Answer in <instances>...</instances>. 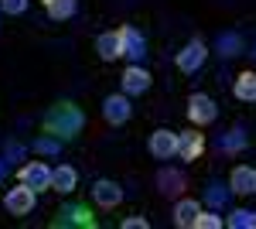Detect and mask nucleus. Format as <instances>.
I'll return each instance as SVG.
<instances>
[{
  "mask_svg": "<svg viewBox=\"0 0 256 229\" xmlns=\"http://www.w3.org/2000/svg\"><path fill=\"white\" fill-rule=\"evenodd\" d=\"M92 198H96L99 209H116L120 202H123V188H120L116 181H110V178H102L92 185Z\"/></svg>",
  "mask_w": 256,
  "mask_h": 229,
  "instance_id": "5",
  "label": "nucleus"
},
{
  "mask_svg": "<svg viewBox=\"0 0 256 229\" xmlns=\"http://www.w3.org/2000/svg\"><path fill=\"white\" fill-rule=\"evenodd\" d=\"M205 58H208V52H205V45L195 38L178 52V69H181V72H198V69L205 65Z\"/></svg>",
  "mask_w": 256,
  "mask_h": 229,
  "instance_id": "4",
  "label": "nucleus"
},
{
  "mask_svg": "<svg viewBox=\"0 0 256 229\" xmlns=\"http://www.w3.org/2000/svg\"><path fill=\"white\" fill-rule=\"evenodd\" d=\"M86 127V116L76 103H55L48 113H44V130L58 140H76Z\"/></svg>",
  "mask_w": 256,
  "mask_h": 229,
  "instance_id": "1",
  "label": "nucleus"
},
{
  "mask_svg": "<svg viewBox=\"0 0 256 229\" xmlns=\"http://www.w3.org/2000/svg\"><path fill=\"white\" fill-rule=\"evenodd\" d=\"M7 161H20V157H24V147H20V144H14V140H10V144H7Z\"/></svg>",
  "mask_w": 256,
  "mask_h": 229,
  "instance_id": "27",
  "label": "nucleus"
},
{
  "mask_svg": "<svg viewBox=\"0 0 256 229\" xmlns=\"http://www.w3.org/2000/svg\"><path fill=\"white\" fill-rule=\"evenodd\" d=\"M239 35H218V52L222 55H239Z\"/></svg>",
  "mask_w": 256,
  "mask_h": 229,
  "instance_id": "24",
  "label": "nucleus"
},
{
  "mask_svg": "<svg viewBox=\"0 0 256 229\" xmlns=\"http://www.w3.org/2000/svg\"><path fill=\"white\" fill-rule=\"evenodd\" d=\"M0 11L4 14H24L28 11V0H0Z\"/></svg>",
  "mask_w": 256,
  "mask_h": 229,
  "instance_id": "26",
  "label": "nucleus"
},
{
  "mask_svg": "<svg viewBox=\"0 0 256 229\" xmlns=\"http://www.w3.org/2000/svg\"><path fill=\"white\" fill-rule=\"evenodd\" d=\"M202 151H205V137L202 134H178V154H181V161H195Z\"/></svg>",
  "mask_w": 256,
  "mask_h": 229,
  "instance_id": "14",
  "label": "nucleus"
},
{
  "mask_svg": "<svg viewBox=\"0 0 256 229\" xmlns=\"http://www.w3.org/2000/svg\"><path fill=\"white\" fill-rule=\"evenodd\" d=\"M120 38H123V55L137 65L140 58H147V41L137 28H120Z\"/></svg>",
  "mask_w": 256,
  "mask_h": 229,
  "instance_id": "7",
  "label": "nucleus"
},
{
  "mask_svg": "<svg viewBox=\"0 0 256 229\" xmlns=\"http://www.w3.org/2000/svg\"><path fill=\"white\" fill-rule=\"evenodd\" d=\"M222 226V215H216V212H202L198 215V229H218Z\"/></svg>",
  "mask_w": 256,
  "mask_h": 229,
  "instance_id": "25",
  "label": "nucleus"
},
{
  "mask_svg": "<svg viewBox=\"0 0 256 229\" xmlns=\"http://www.w3.org/2000/svg\"><path fill=\"white\" fill-rule=\"evenodd\" d=\"M96 52H99V58H106V62H113V58L123 55V38H120V31L99 35L96 38Z\"/></svg>",
  "mask_w": 256,
  "mask_h": 229,
  "instance_id": "13",
  "label": "nucleus"
},
{
  "mask_svg": "<svg viewBox=\"0 0 256 229\" xmlns=\"http://www.w3.org/2000/svg\"><path fill=\"white\" fill-rule=\"evenodd\" d=\"M76 0H44V11H48V18L55 21H68L72 14H76Z\"/></svg>",
  "mask_w": 256,
  "mask_h": 229,
  "instance_id": "18",
  "label": "nucleus"
},
{
  "mask_svg": "<svg viewBox=\"0 0 256 229\" xmlns=\"http://www.w3.org/2000/svg\"><path fill=\"white\" fill-rule=\"evenodd\" d=\"M102 116L120 127V123H126L130 120V99L126 96H106V103H102Z\"/></svg>",
  "mask_w": 256,
  "mask_h": 229,
  "instance_id": "9",
  "label": "nucleus"
},
{
  "mask_svg": "<svg viewBox=\"0 0 256 229\" xmlns=\"http://www.w3.org/2000/svg\"><path fill=\"white\" fill-rule=\"evenodd\" d=\"M76 185H79V174H76V168L62 164V168H55V171H52V188H55V191L68 195V191H76Z\"/></svg>",
  "mask_w": 256,
  "mask_h": 229,
  "instance_id": "15",
  "label": "nucleus"
},
{
  "mask_svg": "<svg viewBox=\"0 0 256 229\" xmlns=\"http://www.w3.org/2000/svg\"><path fill=\"white\" fill-rule=\"evenodd\" d=\"M4 174H7V168H4V157H0V181H4Z\"/></svg>",
  "mask_w": 256,
  "mask_h": 229,
  "instance_id": "29",
  "label": "nucleus"
},
{
  "mask_svg": "<svg viewBox=\"0 0 256 229\" xmlns=\"http://www.w3.org/2000/svg\"><path fill=\"white\" fill-rule=\"evenodd\" d=\"M229 188L236 191V195H256V168L250 164H239L232 178H229Z\"/></svg>",
  "mask_w": 256,
  "mask_h": 229,
  "instance_id": "11",
  "label": "nucleus"
},
{
  "mask_svg": "<svg viewBox=\"0 0 256 229\" xmlns=\"http://www.w3.org/2000/svg\"><path fill=\"white\" fill-rule=\"evenodd\" d=\"M4 205H7L10 215H28V212L34 209V188L20 181L18 188H10L7 195H4Z\"/></svg>",
  "mask_w": 256,
  "mask_h": 229,
  "instance_id": "2",
  "label": "nucleus"
},
{
  "mask_svg": "<svg viewBox=\"0 0 256 229\" xmlns=\"http://www.w3.org/2000/svg\"><path fill=\"white\" fill-rule=\"evenodd\" d=\"M34 151H38V154H52V157H55V154H62V140H58V137H38V140H34Z\"/></svg>",
  "mask_w": 256,
  "mask_h": 229,
  "instance_id": "23",
  "label": "nucleus"
},
{
  "mask_svg": "<svg viewBox=\"0 0 256 229\" xmlns=\"http://www.w3.org/2000/svg\"><path fill=\"white\" fill-rule=\"evenodd\" d=\"M158 188L164 191V195H181V191H184V174L164 168V171L158 174Z\"/></svg>",
  "mask_w": 256,
  "mask_h": 229,
  "instance_id": "17",
  "label": "nucleus"
},
{
  "mask_svg": "<svg viewBox=\"0 0 256 229\" xmlns=\"http://www.w3.org/2000/svg\"><path fill=\"white\" fill-rule=\"evenodd\" d=\"M150 154H154L158 161L174 157L178 154V134L174 130H154V134H150Z\"/></svg>",
  "mask_w": 256,
  "mask_h": 229,
  "instance_id": "8",
  "label": "nucleus"
},
{
  "mask_svg": "<svg viewBox=\"0 0 256 229\" xmlns=\"http://www.w3.org/2000/svg\"><path fill=\"white\" fill-rule=\"evenodd\" d=\"M55 226H96V219L89 215V209H82V205H65L58 212V219H55Z\"/></svg>",
  "mask_w": 256,
  "mask_h": 229,
  "instance_id": "12",
  "label": "nucleus"
},
{
  "mask_svg": "<svg viewBox=\"0 0 256 229\" xmlns=\"http://www.w3.org/2000/svg\"><path fill=\"white\" fill-rule=\"evenodd\" d=\"M198 215H202V205H198V202H192V198L178 202V209H174V222L178 226H184V229L198 226Z\"/></svg>",
  "mask_w": 256,
  "mask_h": 229,
  "instance_id": "16",
  "label": "nucleus"
},
{
  "mask_svg": "<svg viewBox=\"0 0 256 229\" xmlns=\"http://www.w3.org/2000/svg\"><path fill=\"white\" fill-rule=\"evenodd\" d=\"M236 96L246 103H256V72H242L236 79Z\"/></svg>",
  "mask_w": 256,
  "mask_h": 229,
  "instance_id": "19",
  "label": "nucleus"
},
{
  "mask_svg": "<svg viewBox=\"0 0 256 229\" xmlns=\"http://www.w3.org/2000/svg\"><path fill=\"white\" fill-rule=\"evenodd\" d=\"M188 116H192V123H198V127H205V123H212L218 116V106L212 96H202L195 93L192 99H188Z\"/></svg>",
  "mask_w": 256,
  "mask_h": 229,
  "instance_id": "3",
  "label": "nucleus"
},
{
  "mask_svg": "<svg viewBox=\"0 0 256 229\" xmlns=\"http://www.w3.org/2000/svg\"><path fill=\"white\" fill-rule=\"evenodd\" d=\"M229 226H232V229H256V212L236 209L232 215H229Z\"/></svg>",
  "mask_w": 256,
  "mask_h": 229,
  "instance_id": "21",
  "label": "nucleus"
},
{
  "mask_svg": "<svg viewBox=\"0 0 256 229\" xmlns=\"http://www.w3.org/2000/svg\"><path fill=\"white\" fill-rule=\"evenodd\" d=\"M20 181H24V185H31V188H38V191L52 188V168H48V164H41V161H31V164H24V168H20Z\"/></svg>",
  "mask_w": 256,
  "mask_h": 229,
  "instance_id": "6",
  "label": "nucleus"
},
{
  "mask_svg": "<svg viewBox=\"0 0 256 229\" xmlns=\"http://www.w3.org/2000/svg\"><path fill=\"white\" fill-rule=\"evenodd\" d=\"M218 147L229 151V154H239L242 147H246V134H242V130H226L222 140H218Z\"/></svg>",
  "mask_w": 256,
  "mask_h": 229,
  "instance_id": "20",
  "label": "nucleus"
},
{
  "mask_svg": "<svg viewBox=\"0 0 256 229\" xmlns=\"http://www.w3.org/2000/svg\"><path fill=\"white\" fill-rule=\"evenodd\" d=\"M123 89H126V96L147 93V89H150V72L140 69V65H130V69L123 72Z\"/></svg>",
  "mask_w": 256,
  "mask_h": 229,
  "instance_id": "10",
  "label": "nucleus"
},
{
  "mask_svg": "<svg viewBox=\"0 0 256 229\" xmlns=\"http://www.w3.org/2000/svg\"><path fill=\"white\" fill-rule=\"evenodd\" d=\"M123 229H147V219H126Z\"/></svg>",
  "mask_w": 256,
  "mask_h": 229,
  "instance_id": "28",
  "label": "nucleus"
},
{
  "mask_svg": "<svg viewBox=\"0 0 256 229\" xmlns=\"http://www.w3.org/2000/svg\"><path fill=\"white\" fill-rule=\"evenodd\" d=\"M229 191L232 188H226V185H208V191H205V202H208V205H212V209H218V205H226V202H229Z\"/></svg>",
  "mask_w": 256,
  "mask_h": 229,
  "instance_id": "22",
  "label": "nucleus"
}]
</instances>
